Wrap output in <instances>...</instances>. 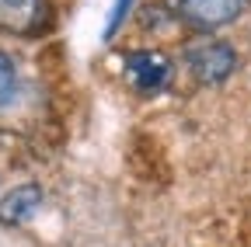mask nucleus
I'll use <instances>...</instances> for the list:
<instances>
[{"label": "nucleus", "mask_w": 251, "mask_h": 247, "mask_svg": "<svg viewBox=\"0 0 251 247\" xmlns=\"http://www.w3.org/2000/svg\"><path fill=\"white\" fill-rule=\"evenodd\" d=\"M185 63L202 84H224L237 70V52L220 39H196L185 45Z\"/></svg>", "instance_id": "1"}, {"label": "nucleus", "mask_w": 251, "mask_h": 247, "mask_svg": "<svg viewBox=\"0 0 251 247\" xmlns=\"http://www.w3.org/2000/svg\"><path fill=\"white\" fill-rule=\"evenodd\" d=\"M49 0H0V32L18 39H39L42 32H49Z\"/></svg>", "instance_id": "2"}, {"label": "nucleus", "mask_w": 251, "mask_h": 247, "mask_svg": "<svg viewBox=\"0 0 251 247\" xmlns=\"http://www.w3.org/2000/svg\"><path fill=\"white\" fill-rule=\"evenodd\" d=\"M126 70H129L136 90L143 94H157L164 90L171 80V59L164 52H153V49H136V52H126Z\"/></svg>", "instance_id": "3"}, {"label": "nucleus", "mask_w": 251, "mask_h": 247, "mask_svg": "<svg viewBox=\"0 0 251 247\" xmlns=\"http://www.w3.org/2000/svg\"><path fill=\"white\" fill-rule=\"evenodd\" d=\"M248 0H178V14L199 28V32H209V28H224L230 24Z\"/></svg>", "instance_id": "4"}, {"label": "nucleus", "mask_w": 251, "mask_h": 247, "mask_svg": "<svg viewBox=\"0 0 251 247\" xmlns=\"http://www.w3.org/2000/svg\"><path fill=\"white\" fill-rule=\"evenodd\" d=\"M42 205V188L39 184H18L11 188L4 199H0V223L4 226H21L25 220L39 212Z\"/></svg>", "instance_id": "5"}, {"label": "nucleus", "mask_w": 251, "mask_h": 247, "mask_svg": "<svg viewBox=\"0 0 251 247\" xmlns=\"http://www.w3.org/2000/svg\"><path fill=\"white\" fill-rule=\"evenodd\" d=\"M14 90H18V67L7 52H0V108L11 105Z\"/></svg>", "instance_id": "6"}, {"label": "nucleus", "mask_w": 251, "mask_h": 247, "mask_svg": "<svg viewBox=\"0 0 251 247\" xmlns=\"http://www.w3.org/2000/svg\"><path fill=\"white\" fill-rule=\"evenodd\" d=\"M129 7H133V0H115V7H112V18H108V28H105V35H115V28L126 21Z\"/></svg>", "instance_id": "7"}]
</instances>
